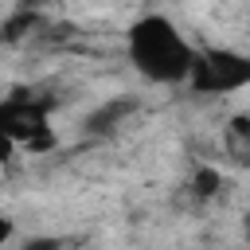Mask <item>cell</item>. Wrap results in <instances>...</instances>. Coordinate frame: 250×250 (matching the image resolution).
<instances>
[{"instance_id":"cell-4","label":"cell","mask_w":250,"mask_h":250,"mask_svg":"<svg viewBox=\"0 0 250 250\" xmlns=\"http://www.w3.org/2000/svg\"><path fill=\"white\" fill-rule=\"evenodd\" d=\"M133 113H137V102H133V98H113V102L98 105V109L86 117V129H90V133H113V129L125 125V117H133Z\"/></svg>"},{"instance_id":"cell-5","label":"cell","mask_w":250,"mask_h":250,"mask_svg":"<svg viewBox=\"0 0 250 250\" xmlns=\"http://www.w3.org/2000/svg\"><path fill=\"white\" fill-rule=\"evenodd\" d=\"M191 188H195V195L211 199V195L223 188V176H219V168H199V172H195V180H191Z\"/></svg>"},{"instance_id":"cell-3","label":"cell","mask_w":250,"mask_h":250,"mask_svg":"<svg viewBox=\"0 0 250 250\" xmlns=\"http://www.w3.org/2000/svg\"><path fill=\"white\" fill-rule=\"evenodd\" d=\"M0 133L16 141V148H27V152H47L55 145V133H51V121H47V105L23 98V94H12L0 102Z\"/></svg>"},{"instance_id":"cell-6","label":"cell","mask_w":250,"mask_h":250,"mask_svg":"<svg viewBox=\"0 0 250 250\" xmlns=\"http://www.w3.org/2000/svg\"><path fill=\"white\" fill-rule=\"evenodd\" d=\"M16 238V219L12 215H0V246H8Z\"/></svg>"},{"instance_id":"cell-1","label":"cell","mask_w":250,"mask_h":250,"mask_svg":"<svg viewBox=\"0 0 250 250\" xmlns=\"http://www.w3.org/2000/svg\"><path fill=\"white\" fill-rule=\"evenodd\" d=\"M125 55L133 62V70L152 82V86H184L191 59H195V43L176 27V20L148 12L141 20L129 23L125 31Z\"/></svg>"},{"instance_id":"cell-2","label":"cell","mask_w":250,"mask_h":250,"mask_svg":"<svg viewBox=\"0 0 250 250\" xmlns=\"http://www.w3.org/2000/svg\"><path fill=\"white\" fill-rule=\"evenodd\" d=\"M184 82L195 94H238L250 86V59L234 47H195Z\"/></svg>"},{"instance_id":"cell-7","label":"cell","mask_w":250,"mask_h":250,"mask_svg":"<svg viewBox=\"0 0 250 250\" xmlns=\"http://www.w3.org/2000/svg\"><path fill=\"white\" fill-rule=\"evenodd\" d=\"M12 152H16V141L0 133V164H4V160H12Z\"/></svg>"}]
</instances>
